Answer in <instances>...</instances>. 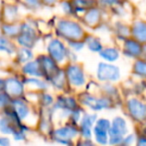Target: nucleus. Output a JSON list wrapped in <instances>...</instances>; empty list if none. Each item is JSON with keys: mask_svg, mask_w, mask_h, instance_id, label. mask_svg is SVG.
<instances>
[{"mask_svg": "<svg viewBox=\"0 0 146 146\" xmlns=\"http://www.w3.org/2000/svg\"><path fill=\"white\" fill-rule=\"evenodd\" d=\"M57 31L67 40H78L83 36V29L78 23L71 20H60L57 24Z\"/></svg>", "mask_w": 146, "mask_h": 146, "instance_id": "1", "label": "nucleus"}, {"mask_svg": "<svg viewBox=\"0 0 146 146\" xmlns=\"http://www.w3.org/2000/svg\"><path fill=\"white\" fill-rule=\"evenodd\" d=\"M128 132L127 123L125 119L120 116L115 117L112 120L110 129L108 130V139H109V144H121L123 141V136Z\"/></svg>", "mask_w": 146, "mask_h": 146, "instance_id": "2", "label": "nucleus"}, {"mask_svg": "<svg viewBox=\"0 0 146 146\" xmlns=\"http://www.w3.org/2000/svg\"><path fill=\"white\" fill-rule=\"evenodd\" d=\"M97 78L100 81H105V82L117 81L120 78V70L115 65L101 62L98 64Z\"/></svg>", "mask_w": 146, "mask_h": 146, "instance_id": "3", "label": "nucleus"}, {"mask_svg": "<svg viewBox=\"0 0 146 146\" xmlns=\"http://www.w3.org/2000/svg\"><path fill=\"white\" fill-rule=\"evenodd\" d=\"M47 51L51 58L57 63L64 61L68 55V50L66 49L65 45L58 39H53L49 42Z\"/></svg>", "mask_w": 146, "mask_h": 146, "instance_id": "4", "label": "nucleus"}, {"mask_svg": "<svg viewBox=\"0 0 146 146\" xmlns=\"http://www.w3.org/2000/svg\"><path fill=\"white\" fill-rule=\"evenodd\" d=\"M81 102L83 105L89 107L92 110H102V109H107V108L111 107V100L107 97H102V98H96L91 95H83L81 98Z\"/></svg>", "mask_w": 146, "mask_h": 146, "instance_id": "5", "label": "nucleus"}, {"mask_svg": "<svg viewBox=\"0 0 146 146\" xmlns=\"http://www.w3.org/2000/svg\"><path fill=\"white\" fill-rule=\"evenodd\" d=\"M66 75L68 78V81L76 87H80V86H83L85 84V75H84L83 70L79 65L72 64L67 67Z\"/></svg>", "mask_w": 146, "mask_h": 146, "instance_id": "6", "label": "nucleus"}, {"mask_svg": "<svg viewBox=\"0 0 146 146\" xmlns=\"http://www.w3.org/2000/svg\"><path fill=\"white\" fill-rule=\"evenodd\" d=\"M78 131L74 126H64V127L58 128L53 133V138L57 142L62 144H70V140L76 137Z\"/></svg>", "mask_w": 146, "mask_h": 146, "instance_id": "7", "label": "nucleus"}, {"mask_svg": "<svg viewBox=\"0 0 146 146\" xmlns=\"http://www.w3.org/2000/svg\"><path fill=\"white\" fill-rule=\"evenodd\" d=\"M127 108L130 115L138 121H142L146 118V104L136 98L128 100Z\"/></svg>", "mask_w": 146, "mask_h": 146, "instance_id": "8", "label": "nucleus"}, {"mask_svg": "<svg viewBox=\"0 0 146 146\" xmlns=\"http://www.w3.org/2000/svg\"><path fill=\"white\" fill-rule=\"evenodd\" d=\"M17 40L23 47H32L36 40V33L31 26L24 24L20 27V32L17 35Z\"/></svg>", "mask_w": 146, "mask_h": 146, "instance_id": "9", "label": "nucleus"}, {"mask_svg": "<svg viewBox=\"0 0 146 146\" xmlns=\"http://www.w3.org/2000/svg\"><path fill=\"white\" fill-rule=\"evenodd\" d=\"M97 119L96 114H84L80 123V133L84 139H91L92 127Z\"/></svg>", "mask_w": 146, "mask_h": 146, "instance_id": "10", "label": "nucleus"}, {"mask_svg": "<svg viewBox=\"0 0 146 146\" xmlns=\"http://www.w3.org/2000/svg\"><path fill=\"white\" fill-rule=\"evenodd\" d=\"M40 58L41 59H39V63H40L41 69H42L43 75H47V77L51 79L58 72V67L56 65V62L49 56H42Z\"/></svg>", "mask_w": 146, "mask_h": 146, "instance_id": "11", "label": "nucleus"}, {"mask_svg": "<svg viewBox=\"0 0 146 146\" xmlns=\"http://www.w3.org/2000/svg\"><path fill=\"white\" fill-rule=\"evenodd\" d=\"M4 89L10 96L18 97L23 94V84L16 78H8L5 81Z\"/></svg>", "mask_w": 146, "mask_h": 146, "instance_id": "12", "label": "nucleus"}, {"mask_svg": "<svg viewBox=\"0 0 146 146\" xmlns=\"http://www.w3.org/2000/svg\"><path fill=\"white\" fill-rule=\"evenodd\" d=\"M142 47L139 41L136 40H126L124 43V52L127 56L130 57H138L142 53Z\"/></svg>", "mask_w": 146, "mask_h": 146, "instance_id": "13", "label": "nucleus"}, {"mask_svg": "<svg viewBox=\"0 0 146 146\" xmlns=\"http://www.w3.org/2000/svg\"><path fill=\"white\" fill-rule=\"evenodd\" d=\"M23 72L28 74L30 76H35V77H39V76H42V69H41L40 63L39 60L35 61H28L24 64L22 68Z\"/></svg>", "mask_w": 146, "mask_h": 146, "instance_id": "14", "label": "nucleus"}, {"mask_svg": "<svg viewBox=\"0 0 146 146\" xmlns=\"http://www.w3.org/2000/svg\"><path fill=\"white\" fill-rule=\"evenodd\" d=\"M14 109V111L16 112L17 116L19 117V119H26L30 114V110L29 107L20 99H15L12 101V105H11Z\"/></svg>", "mask_w": 146, "mask_h": 146, "instance_id": "15", "label": "nucleus"}, {"mask_svg": "<svg viewBox=\"0 0 146 146\" xmlns=\"http://www.w3.org/2000/svg\"><path fill=\"white\" fill-rule=\"evenodd\" d=\"M132 34L139 42H146V23L142 21L135 22L132 27Z\"/></svg>", "mask_w": 146, "mask_h": 146, "instance_id": "16", "label": "nucleus"}, {"mask_svg": "<svg viewBox=\"0 0 146 146\" xmlns=\"http://www.w3.org/2000/svg\"><path fill=\"white\" fill-rule=\"evenodd\" d=\"M57 109H62L63 111H72L73 109L77 108L76 100L72 97H62L59 98L56 102Z\"/></svg>", "mask_w": 146, "mask_h": 146, "instance_id": "17", "label": "nucleus"}, {"mask_svg": "<svg viewBox=\"0 0 146 146\" xmlns=\"http://www.w3.org/2000/svg\"><path fill=\"white\" fill-rule=\"evenodd\" d=\"M100 56L108 62H113L119 58V52L116 48H104L100 51Z\"/></svg>", "mask_w": 146, "mask_h": 146, "instance_id": "18", "label": "nucleus"}, {"mask_svg": "<svg viewBox=\"0 0 146 146\" xmlns=\"http://www.w3.org/2000/svg\"><path fill=\"white\" fill-rule=\"evenodd\" d=\"M93 134L97 143L106 144L108 142V131H106V130L101 129L95 125L93 127Z\"/></svg>", "mask_w": 146, "mask_h": 146, "instance_id": "19", "label": "nucleus"}, {"mask_svg": "<svg viewBox=\"0 0 146 146\" xmlns=\"http://www.w3.org/2000/svg\"><path fill=\"white\" fill-rule=\"evenodd\" d=\"M0 51H5L8 54L15 52V47L4 35L0 34Z\"/></svg>", "mask_w": 146, "mask_h": 146, "instance_id": "20", "label": "nucleus"}, {"mask_svg": "<svg viewBox=\"0 0 146 146\" xmlns=\"http://www.w3.org/2000/svg\"><path fill=\"white\" fill-rule=\"evenodd\" d=\"M85 18V22L87 23L88 25H95L96 23L98 22L100 18V12L98 9H90L87 13H86V16L84 17Z\"/></svg>", "mask_w": 146, "mask_h": 146, "instance_id": "21", "label": "nucleus"}, {"mask_svg": "<svg viewBox=\"0 0 146 146\" xmlns=\"http://www.w3.org/2000/svg\"><path fill=\"white\" fill-rule=\"evenodd\" d=\"M17 58L20 62L26 63L28 61H30L33 57V53L30 49H28V47H24V48H21L19 50H17L16 52Z\"/></svg>", "mask_w": 146, "mask_h": 146, "instance_id": "22", "label": "nucleus"}, {"mask_svg": "<svg viewBox=\"0 0 146 146\" xmlns=\"http://www.w3.org/2000/svg\"><path fill=\"white\" fill-rule=\"evenodd\" d=\"M87 46L92 52H100L102 50V44L96 37L89 36L87 38Z\"/></svg>", "mask_w": 146, "mask_h": 146, "instance_id": "23", "label": "nucleus"}, {"mask_svg": "<svg viewBox=\"0 0 146 146\" xmlns=\"http://www.w3.org/2000/svg\"><path fill=\"white\" fill-rule=\"evenodd\" d=\"M50 81L56 88H62L65 84V73L58 70V72L51 78Z\"/></svg>", "mask_w": 146, "mask_h": 146, "instance_id": "24", "label": "nucleus"}, {"mask_svg": "<svg viewBox=\"0 0 146 146\" xmlns=\"http://www.w3.org/2000/svg\"><path fill=\"white\" fill-rule=\"evenodd\" d=\"M74 11H85L86 8L90 7V0H72Z\"/></svg>", "mask_w": 146, "mask_h": 146, "instance_id": "25", "label": "nucleus"}, {"mask_svg": "<svg viewBox=\"0 0 146 146\" xmlns=\"http://www.w3.org/2000/svg\"><path fill=\"white\" fill-rule=\"evenodd\" d=\"M2 32L6 36H17L20 32V27L16 25H3Z\"/></svg>", "mask_w": 146, "mask_h": 146, "instance_id": "26", "label": "nucleus"}, {"mask_svg": "<svg viewBox=\"0 0 146 146\" xmlns=\"http://www.w3.org/2000/svg\"><path fill=\"white\" fill-rule=\"evenodd\" d=\"M24 84H27V85L30 86H36L37 88L41 90H44L47 88V84L45 83L44 81H41V80L37 79V78H27V79L24 80Z\"/></svg>", "mask_w": 146, "mask_h": 146, "instance_id": "27", "label": "nucleus"}, {"mask_svg": "<svg viewBox=\"0 0 146 146\" xmlns=\"http://www.w3.org/2000/svg\"><path fill=\"white\" fill-rule=\"evenodd\" d=\"M134 71L137 75L146 77V61L138 60L134 65Z\"/></svg>", "mask_w": 146, "mask_h": 146, "instance_id": "28", "label": "nucleus"}, {"mask_svg": "<svg viewBox=\"0 0 146 146\" xmlns=\"http://www.w3.org/2000/svg\"><path fill=\"white\" fill-rule=\"evenodd\" d=\"M11 96L7 92H0V108H5L11 103Z\"/></svg>", "mask_w": 146, "mask_h": 146, "instance_id": "29", "label": "nucleus"}, {"mask_svg": "<svg viewBox=\"0 0 146 146\" xmlns=\"http://www.w3.org/2000/svg\"><path fill=\"white\" fill-rule=\"evenodd\" d=\"M68 45L71 47L72 51H80L83 49L84 45H85V42H81V41L78 40H68Z\"/></svg>", "mask_w": 146, "mask_h": 146, "instance_id": "30", "label": "nucleus"}, {"mask_svg": "<svg viewBox=\"0 0 146 146\" xmlns=\"http://www.w3.org/2000/svg\"><path fill=\"white\" fill-rule=\"evenodd\" d=\"M96 126H98L101 129H104L106 131L110 129V126H111V123L108 119L106 118H100V119L96 120Z\"/></svg>", "mask_w": 146, "mask_h": 146, "instance_id": "31", "label": "nucleus"}, {"mask_svg": "<svg viewBox=\"0 0 146 146\" xmlns=\"http://www.w3.org/2000/svg\"><path fill=\"white\" fill-rule=\"evenodd\" d=\"M61 9L64 11L67 14H71V13L74 12V8H73L72 3L68 2V1H63L61 3Z\"/></svg>", "mask_w": 146, "mask_h": 146, "instance_id": "32", "label": "nucleus"}, {"mask_svg": "<svg viewBox=\"0 0 146 146\" xmlns=\"http://www.w3.org/2000/svg\"><path fill=\"white\" fill-rule=\"evenodd\" d=\"M42 102L45 106H49L50 104H52V102H53L52 96L49 95V94H44V95H42Z\"/></svg>", "mask_w": 146, "mask_h": 146, "instance_id": "33", "label": "nucleus"}, {"mask_svg": "<svg viewBox=\"0 0 146 146\" xmlns=\"http://www.w3.org/2000/svg\"><path fill=\"white\" fill-rule=\"evenodd\" d=\"M129 32H130V30L125 25H120V26H118V34H121L122 36H123V35L127 36V35L129 34Z\"/></svg>", "mask_w": 146, "mask_h": 146, "instance_id": "34", "label": "nucleus"}, {"mask_svg": "<svg viewBox=\"0 0 146 146\" xmlns=\"http://www.w3.org/2000/svg\"><path fill=\"white\" fill-rule=\"evenodd\" d=\"M134 141H135V136H134V134H129V135H127L125 138H123L122 143L123 144H132Z\"/></svg>", "mask_w": 146, "mask_h": 146, "instance_id": "35", "label": "nucleus"}, {"mask_svg": "<svg viewBox=\"0 0 146 146\" xmlns=\"http://www.w3.org/2000/svg\"><path fill=\"white\" fill-rule=\"evenodd\" d=\"M9 10H6V17H10V19H13L14 17L12 16L13 13H17V9L16 7H8Z\"/></svg>", "mask_w": 146, "mask_h": 146, "instance_id": "36", "label": "nucleus"}, {"mask_svg": "<svg viewBox=\"0 0 146 146\" xmlns=\"http://www.w3.org/2000/svg\"><path fill=\"white\" fill-rule=\"evenodd\" d=\"M27 4H29L32 7H38L40 5V0H24Z\"/></svg>", "mask_w": 146, "mask_h": 146, "instance_id": "37", "label": "nucleus"}, {"mask_svg": "<svg viewBox=\"0 0 146 146\" xmlns=\"http://www.w3.org/2000/svg\"><path fill=\"white\" fill-rule=\"evenodd\" d=\"M10 144V140L7 137H0V145L1 146H7Z\"/></svg>", "mask_w": 146, "mask_h": 146, "instance_id": "38", "label": "nucleus"}, {"mask_svg": "<svg viewBox=\"0 0 146 146\" xmlns=\"http://www.w3.org/2000/svg\"><path fill=\"white\" fill-rule=\"evenodd\" d=\"M102 2L106 5H110V6H112V5L118 4V3H119V0H102Z\"/></svg>", "mask_w": 146, "mask_h": 146, "instance_id": "39", "label": "nucleus"}, {"mask_svg": "<svg viewBox=\"0 0 146 146\" xmlns=\"http://www.w3.org/2000/svg\"><path fill=\"white\" fill-rule=\"evenodd\" d=\"M137 144L138 145H146V137H140L139 140L137 141Z\"/></svg>", "mask_w": 146, "mask_h": 146, "instance_id": "40", "label": "nucleus"}, {"mask_svg": "<svg viewBox=\"0 0 146 146\" xmlns=\"http://www.w3.org/2000/svg\"><path fill=\"white\" fill-rule=\"evenodd\" d=\"M4 87H5V81L3 79H1V78H0V92L4 89Z\"/></svg>", "mask_w": 146, "mask_h": 146, "instance_id": "41", "label": "nucleus"}, {"mask_svg": "<svg viewBox=\"0 0 146 146\" xmlns=\"http://www.w3.org/2000/svg\"><path fill=\"white\" fill-rule=\"evenodd\" d=\"M45 3H47V4H54L55 2H56V0H43Z\"/></svg>", "mask_w": 146, "mask_h": 146, "instance_id": "42", "label": "nucleus"}, {"mask_svg": "<svg viewBox=\"0 0 146 146\" xmlns=\"http://www.w3.org/2000/svg\"><path fill=\"white\" fill-rule=\"evenodd\" d=\"M142 52H143V54H144V58H145V60H146V46L144 47L143 49H142Z\"/></svg>", "mask_w": 146, "mask_h": 146, "instance_id": "43", "label": "nucleus"}]
</instances>
